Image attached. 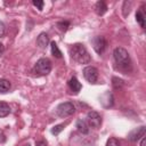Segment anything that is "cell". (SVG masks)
<instances>
[{
  "label": "cell",
  "mask_w": 146,
  "mask_h": 146,
  "mask_svg": "<svg viewBox=\"0 0 146 146\" xmlns=\"http://www.w3.org/2000/svg\"><path fill=\"white\" fill-rule=\"evenodd\" d=\"M64 127H65V124L64 123H62V124H57V125H55L52 129H51V133L52 135H58L63 129H64Z\"/></svg>",
  "instance_id": "d6986e66"
},
{
  "label": "cell",
  "mask_w": 146,
  "mask_h": 146,
  "mask_svg": "<svg viewBox=\"0 0 146 146\" xmlns=\"http://www.w3.org/2000/svg\"><path fill=\"white\" fill-rule=\"evenodd\" d=\"M113 57H114V60L116 62V64L119 65V67L121 70H128L130 68L131 66V62H130V57H129V54L128 51L122 48V47H117L114 49L113 51Z\"/></svg>",
  "instance_id": "7a4b0ae2"
},
{
  "label": "cell",
  "mask_w": 146,
  "mask_h": 146,
  "mask_svg": "<svg viewBox=\"0 0 146 146\" xmlns=\"http://www.w3.org/2000/svg\"><path fill=\"white\" fill-rule=\"evenodd\" d=\"M51 71V62L48 58H40L35 66H34V72L39 75H47Z\"/></svg>",
  "instance_id": "3957f363"
},
{
  "label": "cell",
  "mask_w": 146,
  "mask_h": 146,
  "mask_svg": "<svg viewBox=\"0 0 146 146\" xmlns=\"http://www.w3.org/2000/svg\"><path fill=\"white\" fill-rule=\"evenodd\" d=\"M9 89H10V82L6 79H0V92L5 94L9 91Z\"/></svg>",
  "instance_id": "5bb4252c"
},
{
  "label": "cell",
  "mask_w": 146,
  "mask_h": 146,
  "mask_svg": "<svg viewBox=\"0 0 146 146\" xmlns=\"http://www.w3.org/2000/svg\"><path fill=\"white\" fill-rule=\"evenodd\" d=\"M5 34V25L0 22V36H2Z\"/></svg>",
  "instance_id": "cb8c5ba5"
},
{
  "label": "cell",
  "mask_w": 146,
  "mask_h": 146,
  "mask_svg": "<svg viewBox=\"0 0 146 146\" xmlns=\"http://www.w3.org/2000/svg\"><path fill=\"white\" fill-rule=\"evenodd\" d=\"M68 87H70V89L73 91V92H79L80 90H81V88H82V86H81V83L79 82V80L75 78V76H72L70 80H68Z\"/></svg>",
  "instance_id": "9c48e42d"
},
{
  "label": "cell",
  "mask_w": 146,
  "mask_h": 146,
  "mask_svg": "<svg viewBox=\"0 0 146 146\" xmlns=\"http://www.w3.org/2000/svg\"><path fill=\"white\" fill-rule=\"evenodd\" d=\"M10 113V107L7 103L0 102V117H5Z\"/></svg>",
  "instance_id": "4fadbf2b"
},
{
  "label": "cell",
  "mask_w": 146,
  "mask_h": 146,
  "mask_svg": "<svg viewBox=\"0 0 146 146\" xmlns=\"http://www.w3.org/2000/svg\"><path fill=\"white\" fill-rule=\"evenodd\" d=\"M76 129H78V131L80 132V133H82V135H87L88 132H89V125H88V123L84 121V120H82V119H79L78 121H76Z\"/></svg>",
  "instance_id": "30bf717a"
},
{
  "label": "cell",
  "mask_w": 146,
  "mask_h": 146,
  "mask_svg": "<svg viewBox=\"0 0 146 146\" xmlns=\"http://www.w3.org/2000/svg\"><path fill=\"white\" fill-rule=\"evenodd\" d=\"M24 146H30V144H26V145H24Z\"/></svg>",
  "instance_id": "4316f807"
},
{
  "label": "cell",
  "mask_w": 146,
  "mask_h": 146,
  "mask_svg": "<svg viewBox=\"0 0 146 146\" xmlns=\"http://www.w3.org/2000/svg\"><path fill=\"white\" fill-rule=\"evenodd\" d=\"M89 127L94 128V129H98L100 125H102V116L98 112L96 111H90L88 114H87V121Z\"/></svg>",
  "instance_id": "5b68a950"
},
{
  "label": "cell",
  "mask_w": 146,
  "mask_h": 146,
  "mask_svg": "<svg viewBox=\"0 0 146 146\" xmlns=\"http://www.w3.org/2000/svg\"><path fill=\"white\" fill-rule=\"evenodd\" d=\"M112 84H113V88L114 89H121L123 87V80L119 79V78H113L112 79Z\"/></svg>",
  "instance_id": "e0dca14e"
},
{
  "label": "cell",
  "mask_w": 146,
  "mask_h": 146,
  "mask_svg": "<svg viewBox=\"0 0 146 146\" xmlns=\"http://www.w3.org/2000/svg\"><path fill=\"white\" fill-rule=\"evenodd\" d=\"M95 11H96V14L99 15V16L104 15V14L107 11V6H106V3H105L104 1H98V2L95 5Z\"/></svg>",
  "instance_id": "7c38bea8"
},
{
  "label": "cell",
  "mask_w": 146,
  "mask_h": 146,
  "mask_svg": "<svg viewBox=\"0 0 146 146\" xmlns=\"http://www.w3.org/2000/svg\"><path fill=\"white\" fill-rule=\"evenodd\" d=\"M57 26H58V29H59L60 31L65 32V31L67 30V27L70 26V23H68V22H58V23H57Z\"/></svg>",
  "instance_id": "ffe728a7"
},
{
  "label": "cell",
  "mask_w": 146,
  "mask_h": 146,
  "mask_svg": "<svg viewBox=\"0 0 146 146\" xmlns=\"http://www.w3.org/2000/svg\"><path fill=\"white\" fill-rule=\"evenodd\" d=\"M50 47H51V54H52L56 58H60V57H62V51L59 50L57 43H56L55 41H52V42L50 43Z\"/></svg>",
  "instance_id": "9a60e30c"
},
{
  "label": "cell",
  "mask_w": 146,
  "mask_h": 146,
  "mask_svg": "<svg viewBox=\"0 0 146 146\" xmlns=\"http://www.w3.org/2000/svg\"><path fill=\"white\" fill-rule=\"evenodd\" d=\"M83 76L89 83H95L98 79V70L94 66H86L83 68Z\"/></svg>",
  "instance_id": "52a82bcc"
},
{
  "label": "cell",
  "mask_w": 146,
  "mask_h": 146,
  "mask_svg": "<svg viewBox=\"0 0 146 146\" xmlns=\"http://www.w3.org/2000/svg\"><path fill=\"white\" fill-rule=\"evenodd\" d=\"M145 133H146V129L143 125V127H139V128H136V129L131 130L128 135V139L131 140V141H138L139 139L145 137Z\"/></svg>",
  "instance_id": "ba28073f"
},
{
  "label": "cell",
  "mask_w": 146,
  "mask_h": 146,
  "mask_svg": "<svg viewBox=\"0 0 146 146\" xmlns=\"http://www.w3.org/2000/svg\"><path fill=\"white\" fill-rule=\"evenodd\" d=\"M56 112H57V115L60 116V117H66V116H70L72 115L74 112H75V107L73 105V103L71 102H65V103H62L57 106L56 108Z\"/></svg>",
  "instance_id": "277c9868"
},
{
  "label": "cell",
  "mask_w": 146,
  "mask_h": 146,
  "mask_svg": "<svg viewBox=\"0 0 146 146\" xmlns=\"http://www.w3.org/2000/svg\"><path fill=\"white\" fill-rule=\"evenodd\" d=\"M145 145H146V138L143 137L141 138V141H140V146H145Z\"/></svg>",
  "instance_id": "d4e9b609"
},
{
  "label": "cell",
  "mask_w": 146,
  "mask_h": 146,
  "mask_svg": "<svg viewBox=\"0 0 146 146\" xmlns=\"http://www.w3.org/2000/svg\"><path fill=\"white\" fill-rule=\"evenodd\" d=\"M35 146H47V143L44 140H38L35 143Z\"/></svg>",
  "instance_id": "603a6c76"
},
{
  "label": "cell",
  "mask_w": 146,
  "mask_h": 146,
  "mask_svg": "<svg viewBox=\"0 0 146 146\" xmlns=\"http://www.w3.org/2000/svg\"><path fill=\"white\" fill-rule=\"evenodd\" d=\"M136 19H137V22L140 24L141 27L145 26V15H144V13H143L141 10H138V11L136 13Z\"/></svg>",
  "instance_id": "2e32d148"
},
{
  "label": "cell",
  "mask_w": 146,
  "mask_h": 146,
  "mask_svg": "<svg viewBox=\"0 0 146 146\" xmlns=\"http://www.w3.org/2000/svg\"><path fill=\"white\" fill-rule=\"evenodd\" d=\"M3 51H5V47H3V44L0 42V56L2 55V52H3Z\"/></svg>",
  "instance_id": "484cf974"
},
{
  "label": "cell",
  "mask_w": 146,
  "mask_h": 146,
  "mask_svg": "<svg viewBox=\"0 0 146 146\" xmlns=\"http://www.w3.org/2000/svg\"><path fill=\"white\" fill-rule=\"evenodd\" d=\"M32 3H33V5H34V6H35V7H36L39 10H41V9L43 8V1H38V0L35 1V0H34Z\"/></svg>",
  "instance_id": "7402d4cb"
},
{
  "label": "cell",
  "mask_w": 146,
  "mask_h": 146,
  "mask_svg": "<svg viewBox=\"0 0 146 146\" xmlns=\"http://www.w3.org/2000/svg\"><path fill=\"white\" fill-rule=\"evenodd\" d=\"M70 54H71V57L79 64H88L91 60V57H90L88 50L86 49V47L82 43L73 44L70 50Z\"/></svg>",
  "instance_id": "6da1fadb"
},
{
  "label": "cell",
  "mask_w": 146,
  "mask_h": 146,
  "mask_svg": "<svg viewBox=\"0 0 146 146\" xmlns=\"http://www.w3.org/2000/svg\"><path fill=\"white\" fill-rule=\"evenodd\" d=\"M131 8V1H124L123 2V16H128Z\"/></svg>",
  "instance_id": "ac0fdd59"
},
{
  "label": "cell",
  "mask_w": 146,
  "mask_h": 146,
  "mask_svg": "<svg viewBox=\"0 0 146 146\" xmlns=\"http://www.w3.org/2000/svg\"><path fill=\"white\" fill-rule=\"evenodd\" d=\"M48 43H49V36H48V34L44 33V32L40 33L39 36H38V39H36V44L40 48H46L48 46Z\"/></svg>",
  "instance_id": "8fae6325"
},
{
  "label": "cell",
  "mask_w": 146,
  "mask_h": 146,
  "mask_svg": "<svg viewBox=\"0 0 146 146\" xmlns=\"http://www.w3.org/2000/svg\"><path fill=\"white\" fill-rule=\"evenodd\" d=\"M106 146H121V145L116 138H110L106 141Z\"/></svg>",
  "instance_id": "44dd1931"
},
{
  "label": "cell",
  "mask_w": 146,
  "mask_h": 146,
  "mask_svg": "<svg viewBox=\"0 0 146 146\" xmlns=\"http://www.w3.org/2000/svg\"><path fill=\"white\" fill-rule=\"evenodd\" d=\"M91 43H92V48L95 49V51L97 52V54H103L104 51H105V49H106V47H107V42H106V39L104 38V36H95L94 39H92V41H91Z\"/></svg>",
  "instance_id": "8992f818"
}]
</instances>
